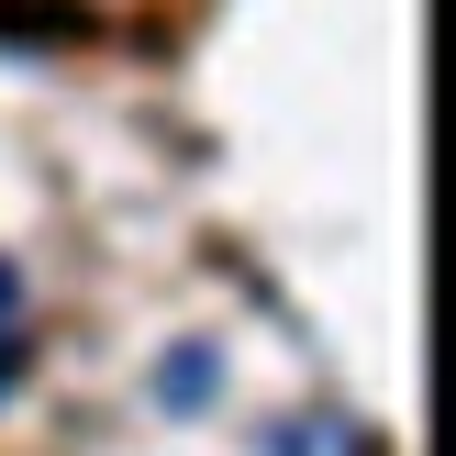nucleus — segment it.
Listing matches in <instances>:
<instances>
[{
  "label": "nucleus",
  "instance_id": "1",
  "mask_svg": "<svg viewBox=\"0 0 456 456\" xmlns=\"http://www.w3.org/2000/svg\"><path fill=\"white\" fill-rule=\"evenodd\" d=\"M267 445H334V456H368V423H346V412H289V423H267Z\"/></svg>",
  "mask_w": 456,
  "mask_h": 456
},
{
  "label": "nucleus",
  "instance_id": "2",
  "mask_svg": "<svg viewBox=\"0 0 456 456\" xmlns=\"http://www.w3.org/2000/svg\"><path fill=\"white\" fill-rule=\"evenodd\" d=\"M156 401H167V412H200V401H212V346H167V379H156Z\"/></svg>",
  "mask_w": 456,
  "mask_h": 456
},
{
  "label": "nucleus",
  "instance_id": "3",
  "mask_svg": "<svg viewBox=\"0 0 456 456\" xmlns=\"http://www.w3.org/2000/svg\"><path fill=\"white\" fill-rule=\"evenodd\" d=\"M12 312H22V279H12V267H0V334H12Z\"/></svg>",
  "mask_w": 456,
  "mask_h": 456
},
{
  "label": "nucleus",
  "instance_id": "4",
  "mask_svg": "<svg viewBox=\"0 0 456 456\" xmlns=\"http://www.w3.org/2000/svg\"><path fill=\"white\" fill-rule=\"evenodd\" d=\"M0 390H12V346H0Z\"/></svg>",
  "mask_w": 456,
  "mask_h": 456
}]
</instances>
